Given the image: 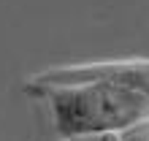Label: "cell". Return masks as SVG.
<instances>
[{
    "label": "cell",
    "instance_id": "obj_1",
    "mask_svg": "<svg viewBox=\"0 0 149 141\" xmlns=\"http://www.w3.org/2000/svg\"><path fill=\"white\" fill-rule=\"evenodd\" d=\"M30 92L43 95L63 138H92L149 122V95L111 79H79V82H38Z\"/></svg>",
    "mask_w": 149,
    "mask_h": 141
},
{
    "label": "cell",
    "instance_id": "obj_2",
    "mask_svg": "<svg viewBox=\"0 0 149 141\" xmlns=\"http://www.w3.org/2000/svg\"><path fill=\"white\" fill-rule=\"evenodd\" d=\"M38 82H79V79H111L125 87L149 95V60H122V63H84L63 65L36 76Z\"/></svg>",
    "mask_w": 149,
    "mask_h": 141
},
{
    "label": "cell",
    "instance_id": "obj_3",
    "mask_svg": "<svg viewBox=\"0 0 149 141\" xmlns=\"http://www.w3.org/2000/svg\"><path fill=\"white\" fill-rule=\"evenodd\" d=\"M117 141H149V122H144V125H136L125 130V133H119Z\"/></svg>",
    "mask_w": 149,
    "mask_h": 141
}]
</instances>
